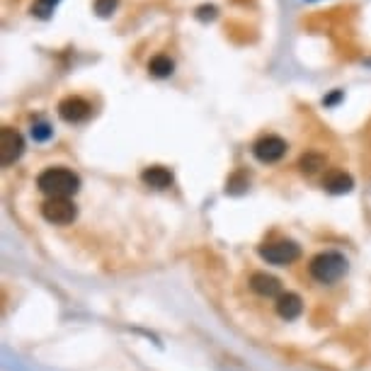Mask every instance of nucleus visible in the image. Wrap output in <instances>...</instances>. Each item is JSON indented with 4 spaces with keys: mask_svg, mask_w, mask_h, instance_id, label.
<instances>
[{
    "mask_svg": "<svg viewBox=\"0 0 371 371\" xmlns=\"http://www.w3.org/2000/svg\"><path fill=\"white\" fill-rule=\"evenodd\" d=\"M37 187L49 197H70L80 189V178L68 168H46L37 178Z\"/></svg>",
    "mask_w": 371,
    "mask_h": 371,
    "instance_id": "1",
    "label": "nucleus"
},
{
    "mask_svg": "<svg viewBox=\"0 0 371 371\" xmlns=\"http://www.w3.org/2000/svg\"><path fill=\"white\" fill-rule=\"evenodd\" d=\"M347 272V260L340 253H321L313 258L311 263V274L316 282L321 284H332Z\"/></svg>",
    "mask_w": 371,
    "mask_h": 371,
    "instance_id": "2",
    "label": "nucleus"
},
{
    "mask_svg": "<svg viewBox=\"0 0 371 371\" xmlns=\"http://www.w3.org/2000/svg\"><path fill=\"white\" fill-rule=\"evenodd\" d=\"M41 216L54 226H68L78 216V209L68 197H49L41 204Z\"/></svg>",
    "mask_w": 371,
    "mask_h": 371,
    "instance_id": "3",
    "label": "nucleus"
},
{
    "mask_svg": "<svg viewBox=\"0 0 371 371\" xmlns=\"http://www.w3.org/2000/svg\"><path fill=\"white\" fill-rule=\"evenodd\" d=\"M22 153H25V139H22V134L10 129V126H3L0 129V163L8 168L15 160H20Z\"/></svg>",
    "mask_w": 371,
    "mask_h": 371,
    "instance_id": "4",
    "label": "nucleus"
},
{
    "mask_svg": "<svg viewBox=\"0 0 371 371\" xmlns=\"http://www.w3.org/2000/svg\"><path fill=\"white\" fill-rule=\"evenodd\" d=\"M260 255H263V260H267L269 265H292L294 260H298L301 250H298V245L292 240H277V242H269V245L260 247Z\"/></svg>",
    "mask_w": 371,
    "mask_h": 371,
    "instance_id": "5",
    "label": "nucleus"
},
{
    "mask_svg": "<svg viewBox=\"0 0 371 371\" xmlns=\"http://www.w3.org/2000/svg\"><path fill=\"white\" fill-rule=\"evenodd\" d=\"M253 153L260 163H277V160H282L284 153H287V141L272 134L263 136V139L253 146Z\"/></svg>",
    "mask_w": 371,
    "mask_h": 371,
    "instance_id": "6",
    "label": "nucleus"
},
{
    "mask_svg": "<svg viewBox=\"0 0 371 371\" xmlns=\"http://www.w3.org/2000/svg\"><path fill=\"white\" fill-rule=\"evenodd\" d=\"M93 114V107L90 102H85L83 97H66L64 102L59 104V117L68 124H80Z\"/></svg>",
    "mask_w": 371,
    "mask_h": 371,
    "instance_id": "7",
    "label": "nucleus"
},
{
    "mask_svg": "<svg viewBox=\"0 0 371 371\" xmlns=\"http://www.w3.org/2000/svg\"><path fill=\"white\" fill-rule=\"evenodd\" d=\"M250 287H253V292H258L260 296H267V298L279 296V292H282L279 279L267 272H255L253 277H250Z\"/></svg>",
    "mask_w": 371,
    "mask_h": 371,
    "instance_id": "8",
    "label": "nucleus"
},
{
    "mask_svg": "<svg viewBox=\"0 0 371 371\" xmlns=\"http://www.w3.org/2000/svg\"><path fill=\"white\" fill-rule=\"evenodd\" d=\"M141 180L153 189H168L173 184V173L168 168H160V165H151L141 173Z\"/></svg>",
    "mask_w": 371,
    "mask_h": 371,
    "instance_id": "9",
    "label": "nucleus"
},
{
    "mask_svg": "<svg viewBox=\"0 0 371 371\" xmlns=\"http://www.w3.org/2000/svg\"><path fill=\"white\" fill-rule=\"evenodd\" d=\"M301 311H303V301H301V296H296V294L287 292L277 298V313L284 318V321H294V318L301 316Z\"/></svg>",
    "mask_w": 371,
    "mask_h": 371,
    "instance_id": "10",
    "label": "nucleus"
},
{
    "mask_svg": "<svg viewBox=\"0 0 371 371\" xmlns=\"http://www.w3.org/2000/svg\"><path fill=\"white\" fill-rule=\"evenodd\" d=\"M323 187L330 194H347L354 187V180L347 173H342V170H332V173H327L325 180H323Z\"/></svg>",
    "mask_w": 371,
    "mask_h": 371,
    "instance_id": "11",
    "label": "nucleus"
},
{
    "mask_svg": "<svg viewBox=\"0 0 371 371\" xmlns=\"http://www.w3.org/2000/svg\"><path fill=\"white\" fill-rule=\"evenodd\" d=\"M149 70H151V75H155V78H170L173 70H175V64H173L170 56L160 54V56H155V59H151Z\"/></svg>",
    "mask_w": 371,
    "mask_h": 371,
    "instance_id": "12",
    "label": "nucleus"
},
{
    "mask_svg": "<svg viewBox=\"0 0 371 371\" xmlns=\"http://www.w3.org/2000/svg\"><path fill=\"white\" fill-rule=\"evenodd\" d=\"M298 168H301L303 175H316L321 168H325V158L321 153H306L298 160Z\"/></svg>",
    "mask_w": 371,
    "mask_h": 371,
    "instance_id": "13",
    "label": "nucleus"
},
{
    "mask_svg": "<svg viewBox=\"0 0 371 371\" xmlns=\"http://www.w3.org/2000/svg\"><path fill=\"white\" fill-rule=\"evenodd\" d=\"M119 8V0H95V12L99 17H112Z\"/></svg>",
    "mask_w": 371,
    "mask_h": 371,
    "instance_id": "14",
    "label": "nucleus"
},
{
    "mask_svg": "<svg viewBox=\"0 0 371 371\" xmlns=\"http://www.w3.org/2000/svg\"><path fill=\"white\" fill-rule=\"evenodd\" d=\"M32 136H35V141H46L51 136V126L44 122L35 124V126H32Z\"/></svg>",
    "mask_w": 371,
    "mask_h": 371,
    "instance_id": "15",
    "label": "nucleus"
},
{
    "mask_svg": "<svg viewBox=\"0 0 371 371\" xmlns=\"http://www.w3.org/2000/svg\"><path fill=\"white\" fill-rule=\"evenodd\" d=\"M59 3H61V0H39V6H41V8H37L35 15L49 17V10H54V6H59Z\"/></svg>",
    "mask_w": 371,
    "mask_h": 371,
    "instance_id": "16",
    "label": "nucleus"
},
{
    "mask_svg": "<svg viewBox=\"0 0 371 371\" xmlns=\"http://www.w3.org/2000/svg\"><path fill=\"white\" fill-rule=\"evenodd\" d=\"M197 17H199V20H213V17H216V8H213V6H202L197 10Z\"/></svg>",
    "mask_w": 371,
    "mask_h": 371,
    "instance_id": "17",
    "label": "nucleus"
},
{
    "mask_svg": "<svg viewBox=\"0 0 371 371\" xmlns=\"http://www.w3.org/2000/svg\"><path fill=\"white\" fill-rule=\"evenodd\" d=\"M340 97H342V93H332L330 97H325V99H323V102H325V104H335Z\"/></svg>",
    "mask_w": 371,
    "mask_h": 371,
    "instance_id": "18",
    "label": "nucleus"
}]
</instances>
